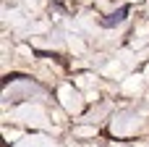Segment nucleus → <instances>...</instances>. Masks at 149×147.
Returning a JSON list of instances; mask_svg holds the SVG:
<instances>
[{"label":"nucleus","instance_id":"1","mask_svg":"<svg viewBox=\"0 0 149 147\" xmlns=\"http://www.w3.org/2000/svg\"><path fill=\"white\" fill-rule=\"evenodd\" d=\"M126 16H128V5H123V8H120V11H115V13H113V16H107V18H102V21H100V24H102V26H107V29H110V26H115V24H120V21H123V18H126Z\"/></svg>","mask_w":149,"mask_h":147}]
</instances>
